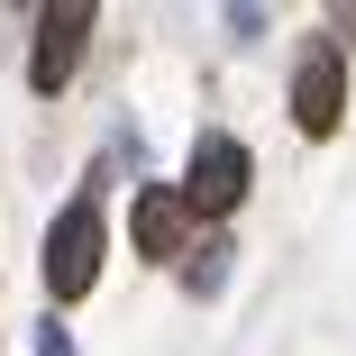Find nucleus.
<instances>
[{
  "instance_id": "1",
  "label": "nucleus",
  "mask_w": 356,
  "mask_h": 356,
  "mask_svg": "<svg viewBox=\"0 0 356 356\" xmlns=\"http://www.w3.org/2000/svg\"><path fill=\"white\" fill-rule=\"evenodd\" d=\"M101 247H110L101 201L74 192V201L55 210V229H46V293H55V302H83L92 283H101Z\"/></svg>"
},
{
  "instance_id": "2",
  "label": "nucleus",
  "mask_w": 356,
  "mask_h": 356,
  "mask_svg": "<svg viewBox=\"0 0 356 356\" xmlns=\"http://www.w3.org/2000/svg\"><path fill=\"white\" fill-rule=\"evenodd\" d=\"M247 147L238 137H201L192 147V174H183V210H201V220H220V210H238L247 201Z\"/></svg>"
},
{
  "instance_id": "3",
  "label": "nucleus",
  "mask_w": 356,
  "mask_h": 356,
  "mask_svg": "<svg viewBox=\"0 0 356 356\" xmlns=\"http://www.w3.org/2000/svg\"><path fill=\"white\" fill-rule=\"evenodd\" d=\"M83 46H92V10H83V0L46 10V19H37V55H28V83H37V92H64L74 64H83Z\"/></svg>"
},
{
  "instance_id": "4",
  "label": "nucleus",
  "mask_w": 356,
  "mask_h": 356,
  "mask_svg": "<svg viewBox=\"0 0 356 356\" xmlns=\"http://www.w3.org/2000/svg\"><path fill=\"white\" fill-rule=\"evenodd\" d=\"M338 110H347V64H338V46H311L302 74H293V119H302V137H329Z\"/></svg>"
},
{
  "instance_id": "5",
  "label": "nucleus",
  "mask_w": 356,
  "mask_h": 356,
  "mask_svg": "<svg viewBox=\"0 0 356 356\" xmlns=\"http://www.w3.org/2000/svg\"><path fill=\"white\" fill-rule=\"evenodd\" d=\"M183 220H192V210H183V192H165V183H147V192H137V256H174L183 247Z\"/></svg>"
},
{
  "instance_id": "6",
  "label": "nucleus",
  "mask_w": 356,
  "mask_h": 356,
  "mask_svg": "<svg viewBox=\"0 0 356 356\" xmlns=\"http://www.w3.org/2000/svg\"><path fill=\"white\" fill-rule=\"evenodd\" d=\"M37 356H74V338H64V329L46 320V329H37Z\"/></svg>"
}]
</instances>
